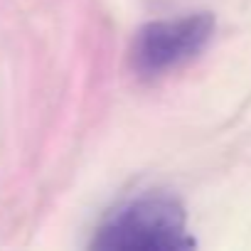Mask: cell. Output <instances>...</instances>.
Masks as SVG:
<instances>
[{"label":"cell","instance_id":"6da1fadb","mask_svg":"<svg viewBox=\"0 0 251 251\" xmlns=\"http://www.w3.org/2000/svg\"><path fill=\"white\" fill-rule=\"evenodd\" d=\"M103 251H180L197 241L187 231L185 207L170 195H146L113 212L94 234Z\"/></svg>","mask_w":251,"mask_h":251},{"label":"cell","instance_id":"7a4b0ae2","mask_svg":"<svg viewBox=\"0 0 251 251\" xmlns=\"http://www.w3.org/2000/svg\"><path fill=\"white\" fill-rule=\"evenodd\" d=\"M212 13H190L173 20L146 23L131 45V64L141 76L173 72L207 50L214 37Z\"/></svg>","mask_w":251,"mask_h":251}]
</instances>
